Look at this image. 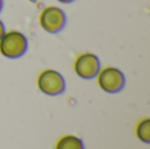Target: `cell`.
Wrapping results in <instances>:
<instances>
[{"mask_svg": "<svg viewBox=\"0 0 150 149\" xmlns=\"http://www.w3.org/2000/svg\"><path fill=\"white\" fill-rule=\"evenodd\" d=\"M28 49V41L23 33L16 31L5 32L0 38V53L7 58H18Z\"/></svg>", "mask_w": 150, "mask_h": 149, "instance_id": "obj_1", "label": "cell"}, {"mask_svg": "<svg viewBox=\"0 0 150 149\" xmlns=\"http://www.w3.org/2000/svg\"><path fill=\"white\" fill-rule=\"evenodd\" d=\"M37 84H38L40 91L46 95H52V96L62 94L66 87L63 77L58 71L52 70V69L44 70L40 74L38 79H37Z\"/></svg>", "mask_w": 150, "mask_h": 149, "instance_id": "obj_2", "label": "cell"}, {"mask_svg": "<svg viewBox=\"0 0 150 149\" xmlns=\"http://www.w3.org/2000/svg\"><path fill=\"white\" fill-rule=\"evenodd\" d=\"M98 83L103 91L116 94L125 86V77L116 67H104L98 73Z\"/></svg>", "mask_w": 150, "mask_h": 149, "instance_id": "obj_3", "label": "cell"}, {"mask_svg": "<svg viewBox=\"0 0 150 149\" xmlns=\"http://www.w3.org/2000/svg\"><path fill=\"white\" fill-rule=\"evenodd\" d=\"M40 24L49 33H58L66 25V15L58 7H47L40 15Z\"/></svg>", "mask_w": 150, "mask_h": 149, "instance_id": "obj_4", "label": "cell"}, {"mask_svg": "<svg viewBox=\"0 0 150 149\" xmlns=\"http://www.w3.org/2000/svg\"><path fill=\"white\" fill-rule=\"evenodd\" d=\"M74 70L76 75L83 79H92L100 71V61L98 55L92 53H83L76 57L74 63Z\"/></svg>", "mask_w": 150, "mask_h": 149, "instance_id": "obj_5", "label": "cell"}, {"mask_svg": "<svg viewBox=\"0 0 150 149\" xmlns=\"http://www.w3.org/2000/svg\"><path fill=\"white\" fill-rule=\"evenodd\" d=\"M55 149H84V145L79 137L73 136V135H66L57 141Z\"/></svg>", "mask_w": 150, "mask_h": 149, "instance_id": "obj_6", "label": "cell"}, {"mask_svg": "<svg viewBox=\"0 0 150 149\" xmlns=\"http://www.w3.org/2000/svg\"><path fill=\"white\" fill-rule=\"evenodd\" d=\"M136 135L137 137L145 144L150 143V119H142L138 123L137 128H136Z\"/></svg>", "mask_w": 150, "mask_h": 149, "instance_id": "obj_7", "label": "cell"}, {"mask_svg": "<svg viewBox=\"0 0 150 149\" xmlns=\"http://www.w3.org/2000/svg\"><path fill=\"white\" fill-rule=\"evenodd\" d=\"M5 33V28H4V24L1 23V20H0V38H1V36Z\"/></svg>", "mask_w": 150, "mask_h": 149, "instance_id": "obj_8", "label": "cell"}, {"mask_svg": "<svg viewBox=\"0 0 150 149\" xmlns=\"http://www.w3.org/2000/svg\"><path fill=\"white\" fill-rule=\"evenodd\" d=\"M58 1H61V3H71V1H74V0H58Z\"/></svg>", "mask_w": 150, "mask_h": 149, "instance_id": "obj_9", "label": "cell"}, {"mask_svg": "<svg viewBox=\"0 0 150 149\" xmlns=\"http://www.w3.org/2000/svg\"><path fill=\"white\" fill-rule=\"evenodd\" d=\"M1 8H3V0H0V11H1Z\"/></svg>", "mask_w": 150, "mask_h": 149, "instance_id": "obj_10", "label": "cell"}]
</instances>
